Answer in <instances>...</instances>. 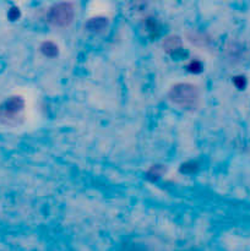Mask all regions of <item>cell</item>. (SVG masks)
Here are the masks:
<instances>
[{
    "instance_id": "1",
    "label": "cell",
    "mask_w": 250,
    "mask_h": 251,
    "mask_svg": "<svg viewBox=\"0 0 250 251\" xmlns=\"http://www.w3.org/2000/svg\"><path fill=\"white\" fill-rule=\"evenodd\" d=\"M169 100L181 107H194L199 100V90L191 83H176L169 91Z\"/></svg>"
},
{
    "instance_id": "2",
    "label": "cell",
    "mask_w": 250,
    "mask_h": 251,
    "mask_svg": "<svg viewBox=\"0 0 250 251\" xmlns=\"http://www.w3.org/2000/svg\"><path fill=\"white\" fill-rule=\"evenodd\" d=\"M25 103L21 97H11L0 105V120L6 124H15L21 119Z\"/></svg>"
},
{
    "instance_id": "3",
    "label": "cell",
    "mask_w": 250,
    "mask_h": 251,
    "mask_svg": "<svg viewBox=\"0 0 250 251\" xmlns=\"http://www.w3.org/2000/svg\"><path fill=\"white\" fill-rule=\"evenodd\" d=\"M74 7L71 4L63 2L53 6L49 11L48 20L54 26H66L73 21Z\"/></svg>"
},
{
    "instance_id": "4",
    "label": "cell",
    "mask_w": 250,
    "mask_h": 251,
    "mask_svg": "<svg viewBox=\"0 0 250 251\" xmlns=\"http://www.w3.org/2000/svg\"><path fill=\"white\" fill-rule=\"evenodd\" d=\"M42 50H43V53L48 56H53L58 53V48H56L51 42H47V43H44L43 47H42Z\"/></svg>"
},
{
    "instance_id": "5",
    "label": "cell",
    "mask_w": 250,
    "mask_h": 251,
    "mask_svg": "<svg viewBox=\"0 0 250 251\" xmlns=\"http://www.w3.org/2000/svg\"><path fill=\"white\" fill-rule=\"evenodd\" d=\"M235 85L238 86L239 88H243L245 86V78L242 77V76H239V77H235Z\"/></svg>"
}]
</instances>
